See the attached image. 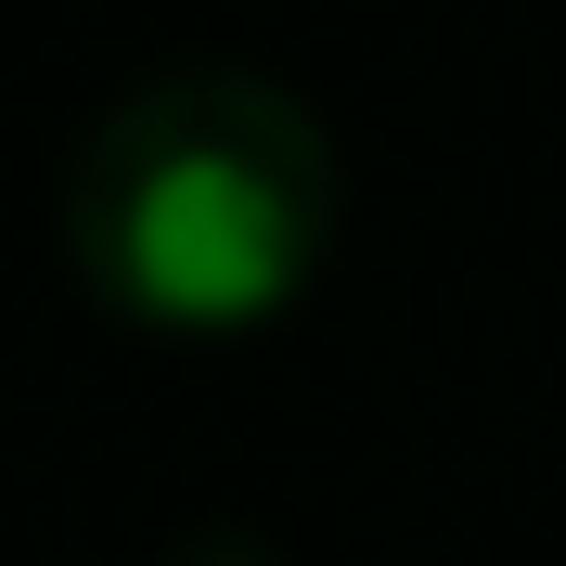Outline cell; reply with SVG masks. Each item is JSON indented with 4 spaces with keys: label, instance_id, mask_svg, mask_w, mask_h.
Instances as JSON below:
<instances>
[{
    "label": "cell",
    "instance_id": "1",
    "mask_svg": "<svg viewBox=\"0 0 566 566\" xmlns=\"http://www.w3.org/2000/svg\"><path fill=\"white\" fill-rule=\"evenodd\" d=\"M348 232V168L283 77L180 65L142 77L65 180V258L129 335H258L322 283Z\"/></svg>",
    "mask_w": 566,
    "mask_h": 566
}]
</instances>
